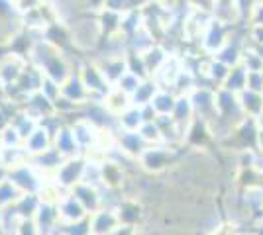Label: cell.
Here are the masks:
<instances>
[{
    "mask_svg": "<svg viewBox=\"0 0 263 235\" xmlns=\"http://www.w3.org/2000/svg\"><path fill=\"white\" fill-rule=\"evenodd\" d=\"M28 61L35 65L44 73V77L53 78L59 84L65 82L67 78L73 75V69L69 65V59H67L65 51L51 45L49 41L42 39H35L32 45V51L28 55Z\"/></svg>",
    "mask_w": 263,
    "mask_h": 235,
    "instance_id": "1",
    "label": "cell"
},
{
    "mask_svg": "<svg viewBox=\"0 0 263 235\" xmlns=\"http://www.w3.org/2000/svg\"><path fill=\"white\" fill-rule=\"evenodd\" d=\"M8 175L6 179L12 180V184L22 192V194H42L49 179L45 177L32 161H26L22 165H16L12 168H6Z\"/></svg>",
    "mask_w": 263,
    "mask_h": 235,
    "instance_id": "2",
    "label": "cell"
},
{
    "mask_svg": "<svg viewBox=\"0 0 263 235\" xmlns=\"http://www.w3.org/2000/svg\"><path fill=\"white\" fill-rule=\"evenodd\" d=\"M102 30H100L99 18H79L71 24V44L79 51H90L100 44Z\"/></svg>",
    "mask_w": 263,
    "mask_h": 235,
    "instance_id": "3",
    "label": "cell"
},
{
    "mask_svg": "<svg viewBox=\"0 0 263 235\" xmlns=\"http://www.w3.org/2000/svg\"><path fill=\"white\" fill-rule=\"evenodd\" d=\"M85 165H87V157L85 155L65 159V161L59 165V168L55 170V175L51 177V182H53L57 188H61L63 192H69L73 186H77L79 182H83Z\"/></svg>",
    "mask_w": 263,
    "mask_h": 235,
    "instance_id": "4",
    "label": "cell"
},
{
    "mask_svg": "<svg viewBox=\"0 0 263 235\" xmlns=\"http://www.w3.org/2000/svg\"><path fill=\"white\" fill-rule=\"evenodd\" d=\"M175 163V147L171 145H149L142 155L138 157V165L145 173H163L165 168H169Z\"/></svg>",
    "mask_w": 263,
    "mask_h": 235,
    "instance_id": "5",
    "label": "cell"
},
{
    "mask_svg": "<svg viewBox=\"0 0 263 235\" xmlns=\"http://www.w3.org/2000/svg\"><path fill=\"white\" fill-rule=\"evenodd\" d=\"M69 125H71V132L75 135V141H77V145L83 155H87L92 149L100 147L104 132L100 130L97 123H92L90 120L81 116V118H77L75 122H71Z\"/></svg>",
    "mask_w": 263,
    "mask_h": 235,
    "instance_id": "6",
    "label": "cell"
},
{
    "mask_svg": "<svg viewBox=\"0 0 263 235\" xmlns=\"http://www.w3.org/2000/svg\"><path fill=\"white\" fill-rule=\"evenodd\" d=\"M75 73L81 77L83 84L88 89L90 96H92V102H100L104 98V94L112 89L108 82H106V78L102 77V73H100V69L97 67L95 61H85V63H81Z\"/></svg>",
    "mask_w": 263,
    "mask_h": 235,
    "instance_id": "7",
    "label": "cell"
},
{
    "mask_svg": "<svg viewBox=\"0 0 263 235\" xmlns=\"http://www.w3.org/2000/svg\"><path fill=\"white\" fill-rule=\"evenodd\" d=\"M189 98L193 104V110L198 120L209 123L212 118H216V90L206 84H197L189 92Z\"/></svg>",
    "mask_w": 263,
    "mask_h": 235,
    "instance_id": "8",
    "label": "cell"
},
{
    "mask_svg": "<svg viewBox=\"0 0 263 235\" xmlns=\"http://www.w3.org/2000/svg\"><path fill=\"white\" fill-rule=\"evenodd\" d=\"M226 44H228V26L212 18L198 41V47L202 49V53L214 57Z\"/></svg>",
    "mask_w": 263,
    "mask_h": 235,
    "instance_id": "9",
    "label": "cell"
},
{
    "mask_svg": "<svg viewBox=\"0 0 263 235\" xmlns=\"http://www.w3.org/2000/svg\"><path fill=\"white\" fill-rule=\"evenodd\" d=\"M33 224L37 227L40 235H59L61 218L57 212V202L42 200V206L33 216Z\"/></svg>",
    "mask_w": 263,
    "mask_h": 235,
    "instance_id": "10",
    "label": "cell"
},
{
    "mask_svg": "<svg viewBox=\"0 0 263 235\" xmlns=\"http://www.w3.org/2000/svg\"><path fill=\"white\" fill-rule=\"evenodd\" d=\"M30 61L22 55H16V53H10V55H4L0 59V89H6L14 84L18 78L22 77L24 69Z\"/></svg>",
    "mask_w": 263,
    "mask_h": 235,
    "instance_id": "11",
    "label": "cell"
},
{
    "mask_svg": "<svg viewBox=\"0 0 263 235\" xmlns=\"http://www.w3.org/2000/svg\"><path fill=\"white\" fill-rule=\"evenodd\" d=\"M97 67L100 69L102 77L106 78L110 87H114L118 80H120L126 73H128V67H126V55H104L95 59Z\"/></svg>",
    "mask_w": 263,
    "mask_h": 235,
    "instance_id": "12",
    "label": "cell"
},
{
    "mask_svg": "<svg viewBox=\"0 0 263 235\" xmlns=\"http://www.w3.org/2000/svg\"><path fill=\"white\" fill-rule=\"evenodd\" d=\"M183 69H185L183 57L177 55V53H171L169 59L163 63V67L159 69L152 78H155V82L159 84V89H173L179 75L183 73Z\"/></svg>",
    "mask_w": 263,
    "mask_h": 235,
    "instance_id": "13",
    "label": "cell"
},
{
    "mask_svg": "<svg viewBox=\"0 0 263 235\" xmlns=\"http://www.w3.org/2000/svg\"><path fill=\"white\" fill-rule=\"evenodd\" d=\"M69 192L81 202V206L87 210L88 216L95 212H99L100 208H102V190L97 188V186H92V184L79 182L77 186H73Z\"/></svg>",
    "mask_w": 263,
    "mask_h": 235,
    "instance_id": "14",
    "label": "cell"
},
{
    "mask_svg": "<svg viewBox=\"0 0 263 235\" xmlns=\"http://www.w3.org/2000/svg\"><path fill=\"white\" fill-rule=\"evenodd\" d=\"M61 96L67 98V100H71L73 104H77L79 108H83V106H87L88 102H92L90 92L83 84V80H81L77 73H73L65 82H61Z\"/></svg>",
    "mask_w": 263,
    "mask_h": 235,
    "instance_id": "15",
    "label": "cell"
},
{
    "mask_svg": "<svg viewBox=\"0 0 263 235\" xmlns=\"http://www.w3.org/2000/svg\"><path fill=\"white\" fill-rule=\"evenodd\" d=\"M114 141H116V147L124 155L130 157V159H136V161L149 147L143 141L140 132H120V130H116V139Z\"/></svg>",
    "mask_w": 263,
    "mask_h": 235,
    "instance_id": "16",
    "label": "cell"
},
{
    "mask_svg": "<svg viewBox=\"0 0 263 235\" xmlns=\"http://www.w3.org/2000/svg\"><path fill=\"white\" fill-rule=\"evenodd\" d=\"M118 225H120V218L116 208H100L99 212L90 213L92 235H112Z\"/></svg>",
    "mask_w": 263,
    "mask_h": 235,
    "instance_id": "17",
    "label": "cell"
},
{
    "mask_svg": "<svg viewBox=\"0 0 263 235\" xmlns=\"http://www.w3.org/2000/svg\"><path fill=\"white\" fill-rule=\"evenodd\" d=\"M53 149L63 157V159H71V157L83 155L81 149H79L77 141H75V135L71 132V125L63 123L53 135Z\"/></svg>",
    "mask_w": 263,
    "mask_h": 235,
    "instance_id": "18",
    "label": "cell"
},
{
    "mask_svg": "<svg viewBox=\"0 0 263 235\" xmlns=\"http://www.w3.org/2000/svg\"><path fill=\"white\" fill-rule=\"evenodd\" d=\"M57 212H59V218H61V224H71V222H77L81 218L88 216L87 210L81 206V202L71 192H65L57 200Z\"/></svg>",
    "mask_w": 263,
    "mask_h": 235,
    "instance_id": "19",
    "label": "cell"
},
{
    "mask_svg": "<svg viewBox=\"0 0 263 235\" xmlns=\"http://www.w3.org/2000/svg\"><path fill=\"white\" fill-rule=\"evenodd\" d=\"M51 147H53V134L49 130H45L44 125H37L33 130V134L28 139H24V149L28 151L30 157L42 155Z\"/></svg>",
    "mask_w": 263,
    "mask_h": 235,
    "instance_id": "20",
    "label": "cell"
},
{
    "mask_svg": "<svg viewBox=\"0 0 263 235\" xmlns=\"http://www.w3.org/2000/svg\"><path fill=\"white\" fill-rule=\"evenodd\" d=\"M22 110L28 114V116H32L33 120H37V122H42L44 118L55 114L53 102L49 100V98H45L42 92H33V94H30L28 100L24 102Z\"/></svg>",
    "mask_w": 263,
    "mask_h": 235,
    "instance_id": "21",
    "label": "cell"
},
{
    "mask_svg": "<svg viewBox=\"0 0 263 235\" xmlns=\"http://www.w3.org/2000/svg\"><path fill=\"white\" fill-rule=\"evenodd\" d=\"M171 118H173V122L177 123V127L183 132V135H186V130L191 127V123L197 120L189 94H177L175 110L171 114Z\"/></svg>",
    "mask_w": 263,
    "mask_h": 235,
    "instance_id": "22",
    "label": "cell"
},
{
    "mask_svg": "<svg viewBox=\"0 0 263 235\" xmlns=\"http://www.w3.org/2000/svg\"><path fill=\"white\" fill-rule=\"evenodd\" d=\"M100 104L104 106V110L110 114V116H114V118H118L124 110H128L132 106V100L130 96L126 94V92H122L120 89H116V87H112V89L104 94V98L100 100Z\"/></svg>",
    "mask_w": 263,
    "mask_h": 235,
    "instance_id": "23",
    "label": "cell"
},
{
    "mask_svg": "<svg viewBox=\"0 0 263 235\" xmlns=\"http://www.w3.org/2000/svg\"><path fill=\"white\" fill-rule=\"evenodd\" d=\"M116 212H118V218H120V224L138 225L143 216V208L134 196H126L116 206Z\"/></svg>",
    "mask_w": 263,
    "mask_h": 235,
    "instance_id": "24",
    "label": "cell"
},
{
    "mask_svg": "<svg viewBox=\"0 0 263 235\" xmlns=\"http://www.w3.org/2000/svg\"><path fill=\"white\" fill-rule=\"evenodd\" d=\"M30 161H32L33 165H35V167L44 173L47 179L51 180V177L55 175V170L59 168V165H61L65 159H63V157L59 155L53 147H51V149H47V151H45V153H42V155L30 157Z\"/></svg>",
    "mask_w": 263,
    "mask_h": 235,
    "instance_id": "25",
    "label": "cell"
},
{
    "mask_svg": "<svg viewBox=\"0 0 263 235\" xmlns=\"http://www.w3.org/2000/svg\"><path fill=\"white\" fill-rule=\"evenodd\" d=\"M143 123H145V120H143L142 108L140 106H130L128 110H124L116 118V130H120V132H140Z\"/></svg>",
    "mask_w": 263,
    "mask_h": 235,
    "instance_id": "26",
    "label": "cell"
},
{
    "mask_svg": "<svg viewBox=\"0 0 263 235\" xmlns=\"http://www.w3.org/2000/svg\"><path fill=\"white\" fill-rule=\"evenodd\" d=\"M157 44V39H155V35L142 26L138 32H134V34L128 37V51H134V53H140L143 55L145 51H149L154 45Z\"/></svg>",
    "mask_w": 263,
    "mask_h": 235,
    "instance_id": "27",
    "label": "cell"
},
{
    "mask_svg": "<svg viewBox=\"0 0 263 235\" xmlns=\"http://www.w3.org/2000/svg\"><path fill=\"white\" fill-rule=\"evenodd\" d=\"M171 53H173V51H169L163 44H155L149 51L143 53V61H145V67H147L149 77H154L155 73L163 67V63L169 59Z\"/></svg>",
    "mask_w": 263,
    "mask_h": 235,
    "instance_id": "28",
    "label": "cell"
},
{
    "mask_svg": "<svg viewBox=\"0 0 263 235\" xmlns=\"http://www.w3.org/2000/svg\"><path fill=\"white\" fill-rule=\"evenodd\" d=\"M157 90H159V84L155 82V78H143L142 82H140V87L136 89V92L130 96L132 100V106H147V104H152L154 100V96L157 94Z\"/></svg>",
    "mask_w": 263,
    "mask_h": 235,
    "instance_id": "29",
    "label": "cell"
},
{
    "mask_svg": "<svg viewBox=\"0 0 263 235\" xmlns=\"http://www.w3.org/2000/svg\"><path fill=\"white\" fill-rule=\"evenodd\" d=\"M175 102H177V94L171 89H159L157 94L152 100V108L157 116H171L173 110H175Z\"/></svg>",
    "mask_w": 263,
    "mask_h": 235,
    "instance_id": "30",
    "label": "cell"
},
{
    "mask_svg": "<svg viewBox=\"0 0 263 235\" xmlns=\"http://www.w3.org/2000/svg\"><path fill=\"white\" fill-rule=\"evenodd\" d=\"M42 206V196L40 194H22L18 202L14 204V210L22 220H33L37 208Z\"/></svg>",
    "mask_w": 263,
    "mask_h": 235,
    "instance_id": "31",
    "label": "cell"
},
{
    "mask_svg": "<svg viewBox=\"0 0 263 235\" xmlns=\"http://www.w3.org/2000/svg\"><path fill=\"white\" fill-rule=\"evenodd\" d=\"M246 80H248V71L236 65V67H230V73H228V77L222 82L220 89H226L234 94H240L241 90H246Z\"/></svg>",
    "mask_w": 263,
    "mask_h": 235,
    "instance_id": "32",
    "label": "cell"
},
{
    "mask_svg": "<svg viewBox=\"0 0 263 235\" xmlns=\"http://www.w3.org/2000/svg\"><path fill=\"white\" fill-rule=\"evenodd\" d=\"M238 100H240V108L246 110L248 114H253V116L261 114L263 102H261V96L255 90H248V89L241 90L240 94H238Z\"/></svg>",
    "mask_w": 263,
    "mask_h": 235,
    "instance_id": "33",
    "label": "cell"
},
{
    "mask_svg": "<svg viewBox=\"0 0 263 235\" xmlns=\"http://www.w3.org/2000/svg\"><path fill=\"white\" fill-rule=\"evenodd\" d=\"M20 196H22V192L12 184V180H8V179L0 180V212L12 208V206L18 202Z\"/></svg>",
    "mask_w": 263,
    "mask_h": 235,
    "instance_id": "34",
    "label": "cell"
},
{
    "mask_svg": "<svg viewBox=\"0 0 263 235\" xmlns=\"http://www.w3.org/2000/svg\"><path fill=\"white\" fill-rule=\"evenodd\" d=\"M83 182L92 184V186H97V188H102V186H104V180H102V161L88 159L87 157V165H85Z\"/></svg>",
    "mask_w": 263,
    "mask_h": 235,
    "instance_id": "35",
    "label": "cell"
},
{
    "mask_svg": "<svg viewBox=\"0 0 263 235\" xmlns=\"http://www.w3.org/2000/svg\"><path fill=\"white\" fill-rule=\"evenodd\" d=\"M12 125L18 130V134L22 135V139H28V137L33 134V130L40 125V122L33 120L32 116H28L24 110H20V112L12 118Z\"/></svg>",
    "mask_w": 263,
    "mask_h": 235,
    "instance_id": "36",
    "label": "cell"
},
{
    "mask_svg": "<svg viewBox=\"0 0 263 235\" xmlns=\"http://www.w3.org/2000/svg\"><path fill=\"white\" fill-rule=\"evenodd\" d=\"M59 235H92L90 216H85V218H81L77 222H71V224H61Z\"/></svg>",
    "mask_w": 263,
    "mask_h": 235,
    "instance_id": "37",
    "label": "cell"
},
{
    "mask_svg": "<svg viewBox=\"0 0 263 235\" xmlns=\"http://www.w3.org/2000/svg\"><path fill=\"white\" fill-rule=\"evenodd\" d=\"M126 67H128V73L136 75L138 78H149V73H147V67H145V61H143V55L140 53H134V51H126Z\"/></svg>",
    "mask_w": 263,
    "mask_h": 235,
    "instance_id": "38",
    "label": "cell"
},
{
    "mask_svg": "<svg viewBox=\"0 0 263 235\" xmlns=\"http://www.w3.org/2000/svg\"><path fill=\"white\" fill-rule=\"evenodd\" d=\"M140 135L143 137V141L147 143V145H161L165 143L163 141V134H161V130H159V125L157 122H145L140 127Z\"/></svg>",
    "mask_w": 263,
    "mask_h": 235,
    "instance_id": "39",
    "label": "cell"
},
{
    "mask_svg": "<svg viewBox=\"0 0 263 235\" xmlns=\"http://www.w3.org/2000/svg\"><path fill=\"white\" fill-rule=\"evenodd\" d=\"M20 145H24V139L12 123L6 125L4 130H0V147H20Z\"/></svg>",
    "mask_w": 263,
    "mask_h": 235,
    "instance_id": "40",
    "label": "cell"
},
{
    "mask_svg": "<svg viewBox=\"0 0 263 235\" xmlns=\"http://www.w3.org/2000/svg\"><path fill=\"white\" fill-rule=\"evenodd\" d=\"M40 92L44 94L45 98H49L51 102H55L59 96H61V84L57 82V80H53V78H47L44 77V80H42V89H40Z\"/></svg>",
    "mask_w": 263,
    "mask_h": 235,
    "instance_id": "41",
    "label": "cell"
},
{
    "mask_svg": "<svg viewBox=\"0 0 263 235\" xmlns=\"http://www.w3.org/2000/svg\"><path fill=\"white\" fill-rule=\"evenodd\" d=\"M140 82H142V78H138L136 75H132V73H126V75H124V77H122L114 87H116V89H120L122 92H126L128 96H132V94L136 92V89L140 87Z\"/></svg>",
    "mask_w": 263,
    "mask_h": 235,
    "instance_id": "42",
    "label": "cell"
},
{
    "mask_svg": "<svg viewBox=\"0 0 263 235\" xmlns=\"http://www.w3.org/2000/svg\"><path fill=\"white\" fill-rule=\"evenodd\" d=\"M16 235H40V231H37V227L33 224V220H22Z\"/></svg>",
    "mask_w": 263,
    "mask_h": 235,
    "instance_id": "43",
    "label": "cell"
},
{
    "mask_svg": "<svg viewBox=\"0 0 263 235\" xmlns=\"http://www.w3.org/2000/svg\"><path fill=\"white\" fill-rule=\"evenodd\" d=\"M83 6L92 14H99L106 8V0H83Z\"/></svg>",
    "mask_w": 263,
    "mask_h": 235,
    "instance_id": "44",
    "label": "cell"
},
{
    "mask_svg": "<svg viewBox=\"0 0 263 235\" xmlns=\"http://www.w3.org/2000/svg\"><path fill=\"white\" fill-rule=\"evenodd\" d=\"M112 235H140V229L138 225H128V224H120Z\"/></svg>",
    "mask_w": 263,
    "mask_h": 235,
    "instance_id": "45",
    "label": "cell"
},
{
    "mask_svg": "<svg viewBox=\"0 0 263 235\" xmlns=\"http://www.w3.org/2000/svg\"><path fill=\"white\" fill-rule=\"evenodd\" d=\"M0 235H8L6 233V227H4V224H2V218H0Z\"/></svg>",
    "mask_w": 263,
    "mask_h": 235,
    "instance_id": "46",
    "label": "cell"
},
{
    "mask_svg": "<svg viewBox=\"0 0 263 235\" xmlns=\"http://www.w3.org/2000/svg\"><path fill=\"white\" fill-rule=\"evenodd\" d=\"M132 2H138V0H132Z\"/></svg>",
    "mask_w": 263,
    "mask_h": 235,
    "instance_id": "47",
    "label": "cell"
}]
</instances>
